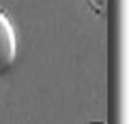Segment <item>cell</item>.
Instances as JSON below:
<instances>
[{
    "label": "cell",
    "mask_w": 129,
    "mask_h": 124,
    "mask_svg": "<svg viewBox=\"0 0 129 124\" xmlns=\"http://www.w3.org/2000/svg\"><path fill=\"white\" fill-rule=\"evenodd\" d=\"M17 56V37L11 19L0 11V75L9 71Z\"/></svg>",
    "instance_id": "1"
},
{
    "label": "cell",
    "mask_w": 129,
    "mask_h": 124,
    "mask_svg": "<svg viewBox=\"0 0 129 124\" xmlns=\"http://www.w3.org/2000/svg\"><path fill=\"white\" fill-rule=\"evenodd\" d=\"M88 5H90V9L95 11V13L103 15L106 13V5H108V0H86Z\"/></svg>",
    "instance_id": "2"
}]
</instances>
